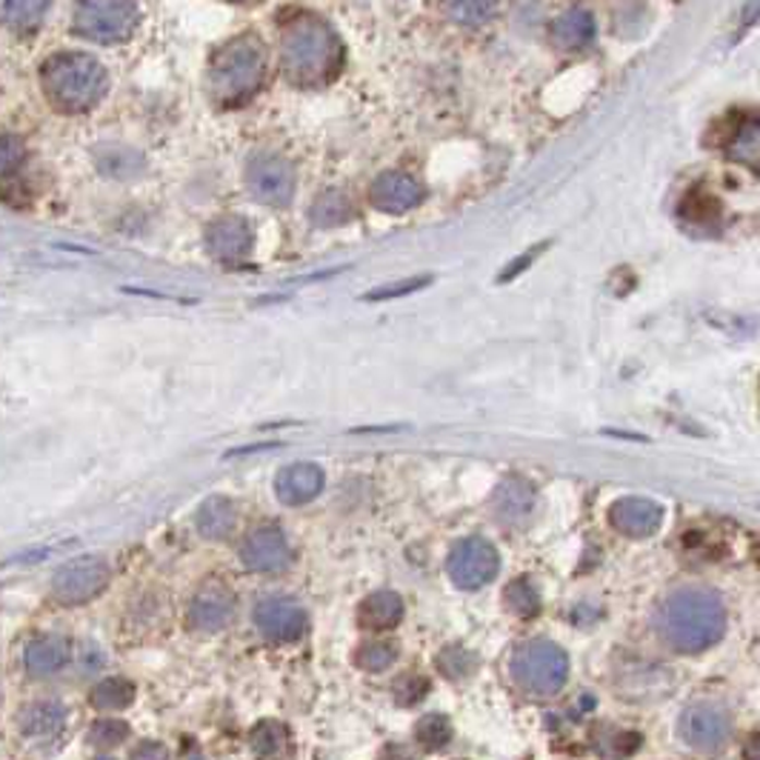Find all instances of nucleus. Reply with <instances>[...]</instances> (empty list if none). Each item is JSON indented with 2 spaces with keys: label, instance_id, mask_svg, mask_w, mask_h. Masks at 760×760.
<instances>
[{
  "label": "nucleus",
  "instance_id": "obj_33",
  "mask_svg": "<svg viewBox=\"0 0 760 760\" xmlns=\"http://www.w3.org/2000/svg\"><path fill=\"white\" fill-rule=\"evenodd\" d=\"M109 152H112V155H114V160L112 158L98 160V166H100V169H104L106 174H109V178H118V181H126V178H132V174H129L126 169H123V164H126L129 169H135V172H137V169H141V166H144L141 155H135V152L121 149V146H112V149H109Z\"/></svg>",
  "mask_w": 760,
  "mask_h": 760
},
{
  "label": "nucleus",
  "instance_id": "obj_10",
  "mask_svg": "<svg viewBox=\"0 0 760 760\" xmlns=\"http://www.w3.org/2000/svg\"><path fill=\"white\" fill-rule=\"evenodd\" d=\"M732 721L729 715L723 712L715 703H695L680 715L678 721V735L686 746L692 749H721L726 740H729Z\"/></svg>",
  "mask_w": 760,
  "mask_h": 760
},
{
  "label": "nucleus",
  "instance_id": "obj_25",
  "mask_svg": "<svg viewBox=\"0 0 760 760\" xmlns=\"http://www.w3.org/2000/svg\"><path fill=\"white\" fill-rule=\"evenodd\" d=\"M354 215V206L349 201V195L338 192V189H329L324 195L315 197V204L309 209V220L321 229H335L349 224Z\"/></svg>",
  "mask_w": 760,
  "mask_h": 760
},
{
  "label": "nucleus",
  "instance_id": "obj_2",
  "mask_svg": "<svg viewBox=\"0 0 760 760\" xmlns=\"http://www.w3.org/2000/svg\"><path fill=\"white\" fill-rule=\"evenodd\" d=\"M658 632L684 655H698L715 647L726 632V610L709 589H678L658 610Z\"/></svg>",
  "mask_w": 760,
  "mask_h": 760
},
{
  "label": "nucleus",
  "instance_id": "obj_35",
  "mask_svg": "<svg viewBox=\"0 0 760 760\" xmlns=\"http://www.w3.org/2000/svg\"><path fill=\"white\" fill-rule=\"evenodd\" d=\"M280 740H284V735H280L278 726L264 723V726H257L255 735H252V749H255L261 758H272V755H278Z\"/></svg>",
  "mask_w": 760,
  "mask_h": 760
},
{
  "label": "nucleus",
  "instance_id": "obj_28",
  "mask_svg": "<svg viewBox=\"0 0 760 760\" xmlns=\"http://www.w3.org/2000/svg\"><path fill=\"white\" fill-rule=\"evenodd\" d=\"M506 610L518 617H534L541 612V595L529 578H518L506 587Z\"/></svg>",
  "mask_w": 760,
  "mask_h": 760
},
{
  "label": "nucleus",
  "instance_id": "obj_11",
  "mask_svg": "<svg viewBox=\"0 0 760 760\" xmlns=\"http://www.w3.org/2000/svg\"><path fill=\"white\" fill-rule=\"evenodd\" d=\"M292 546H289L287 534L280 527L255 529L252 534H246V541L241 546L243 566L261 575L287 572L292 566Z\"/></svg>",
  "mask_w": 760,
  "mask_h": 760
},
{
  "label": "nucleus",
  "instance_id": "obj_24",
  "mask_svg": "<svg viewBox=\"0 0 760 760\" xmlns=\"http://www.w3.org/2000/svg\"><path fill=\"white\" fill-rule=\"evenodd\" d=\"M358 617H361V626H366V629H391L403 617V601H400L398 592L381 589V592H372L361 603Z\"/></svg>",
  "mask_w": 760,
  "mask_h": 760
},
{
  "label": "nucleus",
  "instance_id": "obj_7",
  "mask_svg": "<svg viewBox=\"0 0 760 760\" xmlns=\"http://www.w3.org/2000/svg\"><path fill=\"white\" fill-rule=\"evenodd\" d=\"M112 569L104 557L83 555L63 564L52 578V595L55 601L67 603V606H81L89 603L92 598H98L106 587H109Z\"/></svg>",
  "mask_w": 760,
  "mask_h": 760
},
{
  "label": "nucleus",
  "instance_id": "obj_3",
  "mask_svg": "<svg viewBox=\"0 0 760 760\" xmlns=\"http://www.w3.org/2000/svg\"><path fill=\"white\" fill-rule=\"evenodd\" d=\"M266 81V49L255 35H241L212 55L206 89L220 106H241L255 98Z\"/></svg>",
  "mask_w": 760,
  "mask_h": 760
},
{
  "label": "nucleus",
  "instance_id": "obj_23",
  "mask_svg": "<svg viewBox=\"0 0 760 760\" xmlns=\"http://www.w3.org/2000/svg\"><path fill=\"white\" fill-rule=\"evenodd\" d=\"M238 523V509L229 497H209L204 506L197 509V532L204 534L206 541H224L229 538Z\"/></svg>",
  "mask_w": 760,
  "mask_h": 760
},
{
  "label": "nucleus",
  "instance_id": "obj_37",
  "mask_svg": "<svg viewBox=\"0 0 760 760\" xmlns=\"http://www.w3.org/2000/svg\"><path fill=\"white\" fill-rule=\"evenodd\" d=\"M132 760H166V749L155 740H141V744L132 749Z\"/></svg>",
  "mask_w": 760,
  "mask_h": 760
},
{
  "label": "nucleus",
  "instance_id": "obj_39",
  "mask_svg": "<svg viewBox=\"0 0 760 760\" xmlns=\"http://www.w3.org/2000/svg\"><path fill=\"white\" fill-rule=\"evenodd\" d=\"M744 760H760V735H752L744 744Z\"/></svg>",
  "mask_w": 760,
  "mask_h": 760
},
{
  "label": "nucleus",
  "instance_id": "obj_12",
  "mask_svg": "<svg viewBox=\"0 0 760 760\" xmlns=\"http://www.w3.org/2000/svg\"><path fill=\"white\" fill-rule=\"evenodd\" d=\"M309 617L292 598H264L255 606V626L269 643H294L306 632Z\"/></svg>",
  "mask_w": 760,
  "mask_h": 760
},
{
  "label": "nucleus",
  "instance_id": "obj_27",
  "mask_svg": "<svg viewBox=\"0 0 760 760\" xmlns=\"http://www.w3.org/2000/svg\"><path fill=\"white\" fill-rule=\"evenodd\" d=\"M135 700V686L123 678H109L92 689L89 703L98 712H123Z\"/></svg>",
  "mask_w": 760,
  "mask_h": 760
},
{
  "label": "nucleus",
  "instance_id": "obj_13",
  "mask_svg": "<svg viewBox=\"0 0 760 760\" xmlns=\"http://www.w3.org/2000/svg\"><path fill=\"white\" fill-rule=\"evenodd\" d=\"M252 243H255V234H252L249 220L241 215H224V218L212 220L206 229V249L218 264H243L252 252Z\"/></svg>",
  "mask_w": 760,
  "mask_h": 760
},
{
  "label": "nucleus",
  "instance_id": "obj_34",
  "mask_svg": "<svg viewBox=\"0 0 760 760\" xmlns=\"http://www.w3.org/2000/svg\"><path fill=\"white\" fill-rule=\"evenodd\" d=\"M26 158V146L17 135L0 137V174H12Z\"/></svg>",
  "mask_w": 760,
  "mask_h": 760
},
{
  "label": "nucleus",
  "instance_id": "obj_19",
  "mask_svg": "<svg viewBox=\"0 0 760 760\" xmlns=\"http://www.w3.org/2000/svg\"><path fill=\"white\" fill-rule=\"evenodd\" d=\"M67 721L69 709L63 703H58V700H35V703L23 709L21 717H17V726H21L26 738L49 740L67 729Z\"/></svg>",
  "mask_w": 760,
  "mask_h": 760
},
{
  "label": "nucleus",
  "instance_id": "obj_32",
  "mask_svg": "<svg viewBox=\"0 0 760 760\" xmlns=\"http://www.w3.org/2000/svg\"><path fill=\"white\" fill-rule=\"evenodd\" d=\"M414 735H418V740H421L423 746H430V749H437V746H444L446 740H449L453 729H449V721H446V717L430 715V717H423V721L418 723V729H414Z\"/></svg>",
  "mask_w": 760,
  "mask_h": 760
},
{
  "label": "nucleus",
  "instance_id": "obj_18",
  "mask_svg": "<svg viewBox=\"0 0 760 760\" xmlns=\"http://www.w3.org/2000/svg\"><path fill=\"white\" fill-rule=\"evenodd\" d=\"M72 658V647L69 640L61 635H44V638H35L23 652V666L29 672L32 678H52L63 669Z\"/></svg>",
  "mask_w": 760,
  "mask_h": 760
},
{
  "label": "nucleus",
  "instance_id": "obj_9",
  "mask_svg": "<svg viewBox=\"0 0 760 760\" xmlns=\"http://www.w3.org/2000/svg\"><path fill=\"white\" fill-rule=\"evenodd\" d=\"M294 166L275 152H257L246 164L249 192L266 206H287L294 197Z\"/></svg>",
  "mask_w": 760,
  "mask_h": 760
},
{
  "label": "nucleus",
  "instance_id": "obj_8",
  "mask_svg": "<svg viewBox=\"0 0 760 760\" xmlns=\"http://www.w3.org/2000/svg\"><path fill=\"white\" fill-rule=\"evenodd\" d=\"M497 569H500V555L486 538H467V541L455 543L446 557V572L455 587L467 589V592L492 583Z\"/></svg>",
  "mask_w": 760,
  "mask_h": 760
},
{
  "label": "nucleus",
  "instance_id": "obj_29",
  "mask_svg": "<svg viewBox=\"0 0 760 760\" xmlns=\"http://www.w3.org/2000/svg\"><path fill=\"white\" fill-rule=\"evenodd\" d=\"M354 661L366 672H384L389 669L391 663L398 661V647H395L391 640H370V643H363V647L358 649Z\"/></svg>",
  "mask_w": 760,
  "mask_h": 760
},
{
  "label": "nucleus",
  "instance_id": "obj_1",
  "mask_svg": "<svg viewBox=\"0 0 760 760\" xmlns=\"http://www.w3.org/2000/svg\"><path fill=\"white\" fill-rule=\"evenodd\" d=\"M343 63V44L324 17L294 15L280 35V69L292 86L315 89L335 81Z\"/></svg>",
  "mask_w": 760,
  "mask_h": 760
},
{
  "label": "nucleus",
  "instance_id": "obj_20",
  "mask_svg": "<svg viewBox=\"0 0 760 760\" xmlns=\"http://www.w3.org/2000/svg\"><path fill=\"white\" fill-rule=\"evenodd\" d=\"M595 38V17L589 15L587 9H566L564 15H557L552 23V44L564 52L572 49H583Z\"/></svg>",
  "mask_w": 760,
  "mask_h": 760
},
{
  "label": "nucleus",
  "instance_id": "obj_31",
  "mask_svg": "<svg viewBox=\"0 0 760 760\" xmlns=\"http://www.w3.org/2000/svg\"><path fill=\"white\" fill-rule=\"evenodd\" d=\"M126 735H129V726L123 721H118V717H104V721H98L89 729L92 744L104 746V749L123 744V740H126Z\"/></svg>",
  "mask_w": 760,
  "mask_h": 760
},
{
  "label": "nucleus",
  "instance_id": "obj_17",
  "mask_svg": "<svg viewBox=\"0 0 760 760\" xmlns=\"http://www.w3.org/2000/svg\"><path fill=\"white\" fill-rule=\"evenodd\" d=\"M324 483L326 474L317 463H306V460L303 463H289L275 478V495H278L280 504L301 506L315 500L324 492Z\"/></svg>",
  "mask_w": 760,
  "mask_h": 760
},
{
  "label": "nucleus",
  "instance_id": "obj_38",
  "mask_svg": "<svg viewBox=\"0 0 760 760\" xmlns=\"http://www.w3.org/2000/svg\"><path fill=\"white\" fill-rule=\"evenodd\" d=\"M541 252H543V246H534V252H529V255H523V257H520L518 264H515V266H506L504 278H500V280H506V278H515V275H518V272L523 269V266H527L529 261H534V257L541 255Z\"/></svg>",
  "mask_w": 760,
  "mask_h": 760
},
{
  "label": "nucleus",
  "instance_id": "obj_5",
  "mask_svg": "<svg viewBox=\"0 0 760 760\" xmlns=\"http://www.w3.org/2000/svg\"><path fill=\"white\" fill-rule=\"evenodd\" d=\"M509 675L520 689L550 698L569 680V658L552 640H527L509 655Z\"/></svg>",
  "mask_w": 760,
  "mask_h": 760
},
{
  "label": "nucleus",
  "instance_id": "obj_21",
  "mask_svg": "<svg viewBox=\"0 0 760 760\" xmlns=\"http://www.w3.org/2000/svg\"><path fill=\"white\" fill-rule=\"evenodd\" d=\"M726 155H729L735 164L752 169L755 174H760V118L746 114L735 123V129L726 137Z\"/></svg>",
  "mask_w": 760,
  "mask_h": 760
},
{
  "label": "nucleus",
  "instance_id": "obj_15",
  "mask_svg": "<svg viewBox=\"0 0 760 760\" xmlns=\"http://www.w3.org/2000/svg\"><path fill=\"white\" fill-rule=\"evenodd\" d=\"M423 186L407 172L377 174L370 186V204L389 215H403L423 201Z\"/></svg>",
  "mask_w": 760,
  "mask_h": 760
},
{
  "label": "nucleus",
  "instance_id": "obj_30",
  "mask_svg": "<svg viewBox=\"0 0 760 760\" xmlns=\"http://www.w3.org/2000/svg\"><path fill=\"white\" fill-rule=\"evenodd\" d=\"M449 17L455 23H467V26H478V23H486L497 12L495 3H472V0H463V3H449L446 7Z\"/></svg>",
  "mask_w": 760,
  "mask_h": 760
},
{
  "label": "nucleus",
  "instance_id": "obj_4",
  "mask_svg": "<svg viewBox=\"0 0 760 760\" xmlns=\"http://www.w3.org/2000/svg\"><path fill=\"white\" fill-rule=\"evenodd\" d=\"M40 81L58 109L63 112H89L92 106L104 100L109 89V77L100 61L86 52H58L46 58L40 69Z\"/></svg>",
  "mask_w": 760,
  "mask_h": 760
},
{
  "label": "nucleus",
  "instance_id": "obj_36",
  "mask_svg": "<svg viewBox=\"0 0 760 760\" xmlns=\"http://www.w3.org/2000/svg\"><path fill=\"white\" fill-rule=\"evenodd\" d=\"M432 278L430 275H423V278H409V280H400V284H391V287L384 289H375V292H370L366 298L370 301H386V298H400V294H412L418 292V289L430 287Z\"/></svg>",
  "mask_w": 760,
  "mask_h": 760
},
{
  "label": "nucleus",
  "instance_id": "obj_40",
  "mask_svg": "<svg viewBox=\"0 0 760 760\" xmlns=\"http://www.w3.org/2000/svg\"><path fill=\"white\" fill-rule=\"evenodd\" d=\"M95 760H114V758H106V755H100V758H95Z\"/></svg>",
  "mask_w": 760,
  "mask_h": 760
},
{
  "label": "nucleus",
  "instance_id": "obj_26",
  "mask_svg": "<svg viewBox=\"0 0 760 760\" xmlns=\"http://www.w3.org/2000/svg\"><path fill=\"white\" fill-rule=\"evenodd\" d=\"M49 3L40 0H9L0 3V23H7L15 32H35L44 23Z\"/></svg>",
  "mask_w": 760,
  "mask_h": 760
},
{
  "label": "nucleus",
  "instance_id": "obj_22",
  "mask_svg": "<svg viewBox=\"0 0 760 760\" xmlns=\"http://www.w3.org/2000/svg\"><path fill=\"white\" fill-rule=\"evenodd\" d=\"M534 506V490L520 478H506L495 492V512L506 523H520L527 520Z\"/></svg>",
  "mask_w": 760,
  "mask_h": 760
},
{
  "label": "nucleus",
  "instance_id": "obj_16",
  "mask_svg": "<svg viewBox=\"0 0 760 760\" xmlns=\"http://www.w3.org/2000/svg\"><path fill=\"white\" fill-rule=\"evenodd\" d=\"M612 527L626 538H649L663 523V509L652 497H620L610 509Z\"/></svg>",
  "mask_w": 760,
  "mask_h": 760
},
{
  "label": "nucleus",
  "instance_id": "obj_14",
  "mask_svg": "<svg viewBox=\"0 0 760 760\" xmlns=\"http://www.w3.org/2000/svg\"><path fill=\"white\" fill-rule=\"evenodd\" d=\"M234 617V592L220 583V580H209L197 589L192 603H189V624L197 632H220L232 624Z\"/></svg>",
  "mask_w": 760,
  "mask_h": 760
},
{
  "label": "nucleus",
  "instance_id": "obj_6",
  "mask_svg": "<svg viewBox=\"0 0 760 760\" xmlns=\"http://www.w3.org/2000/svg\"><path fill=\"white\" fill-rule=\"evenodd\" d=\"M137 7L126 0H86L75 9V32L95 44H123L137 29Z\"/></svg>",
  "mask_w": 760,
  "mask_h": 760
}]
</instances>
